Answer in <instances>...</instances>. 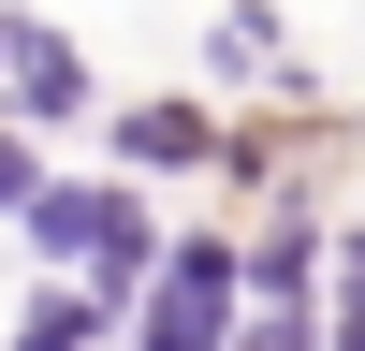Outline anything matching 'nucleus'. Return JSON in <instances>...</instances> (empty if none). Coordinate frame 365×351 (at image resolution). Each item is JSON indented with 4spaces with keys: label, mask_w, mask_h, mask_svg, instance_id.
<instances>
[]
</instances>
